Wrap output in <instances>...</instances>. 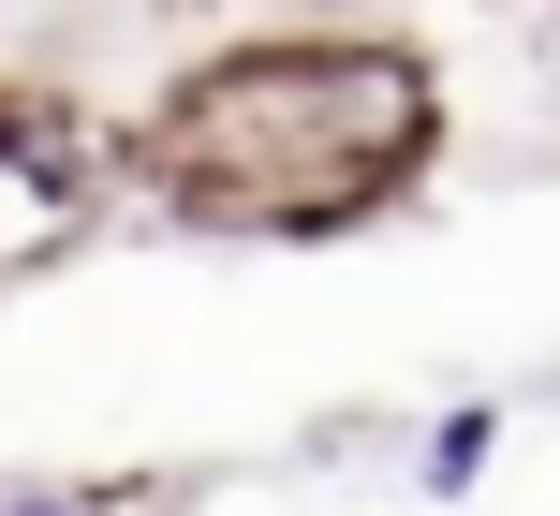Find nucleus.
I'll list each match as a JSON object with an SVG mask.
<instances>
[{"instance_id": "obj_1", "label": "nucleus", "mask_w": 560, "mask_h": 516, "mask_svg": "<svg viewBox=\"0 0 560 516\" xmlns=\"http://www.w3.org/2000/svg\"><path fill=\"white\" fill-rule=\"evenodd\" d=\"M104 148H118V192L163 236L325 251V236L398 222L443 177L457 89L384 15H295V30H236V45L177 59Z\"/></svg>"}, {"instance_id": "obj_2", "label": "nucleus", "mask_w": 560, "mask_h": 516, "mask_svg": "<svg viewBox=\"0 0 560 516\" xmlns=\"http://www.w3.org/2000/svg\"><path fill=\"white\" fill-rule=\"evenodd\" d=\"M118 207V148L89 133L59 89H0V295L59 281Z\"/></svg>"}, {"instance_id": "obj_3", "label": "nucleus", "mask_w": 560, "mask_h": 516, "mask_svg": "<svg viewBox=\"0 0 560 516\" xmlns=\"http://www.w3.org/2000/svg\"><path fill=\"white\" fill-rule=\"evenodd\" d=\"M222 458H148V472H0V516H192Z\"/></svg>"}, {"instance_id": "obj_4", "label": "nucleus", "mask_w": 560, "mask_h": 516, "mask_svg": "<svg viewBox=\"0 0 560 516\" xmlns=\"http://www.w3.org/2000/svg\"><path fill=\"white\" fill-rule=\"evenodd\" d=\"M502 429H516V399H443L413 429V472H398V488H413V502H472L487 458H502Z\"/></svg>"}]
</instances>
